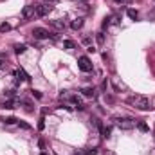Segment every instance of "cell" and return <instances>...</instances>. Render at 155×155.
I'll return each mask as SVG.
<instances>
[{"label":"cell","mask_w":155,"mask_h":155,"mask_svg":"<svg viewBox=\"0 0 155 155\" xmlns=\"http://www.w3.org/2000/svg\"><path fill=\"white\" fill-rule=\"evenodd\" d=\"M128 103H130L134 108H137V110H143V112H146V110H150V108H152V103H150V99H148L146 96H141V94L128 98Z\"/></svg>","instance_id":"6da1fadb"},{"label":"cell","mask_w":155,"mask_h":155,"mask_svg":"<svg viewBox=\"0 0 155 155\" xmlns=\"http://www.w3.org/2000/svg\"><path fill=\"white\" fill-rule=\"evenodd\" d=\"M114 121H116L119 130H132L134 128V121L128 117H114Z\"/></svg>","instance_id":"7a4b0ae2"},{"label":"cell","mask_w":155,"mask_h":155,"mask_svg":"<svg viewBox=\"0 0 155 155\" xmlns=\"http://www.w3.org/2000/svg\"><path fill=\"white\" fill-rule=\"evenodd\" d=\"M51 11H52V5H49V4H40V5H34V14H36V16H40V18L47 16Z\"/></svg>","instance_id":"3957f363"},{"label":"cell","mask_w":155,"mask_h":155,"mask_svg":"<svg viewBox=\"0 0 155 155\" xmlns=\"http://www.w3.org/2000/svg\"><path fill=\"white\" fill-rule=\"evenodd\" d=\"M78 67H79V70H83V72H92V61H90L87 56H79V58H78Z\"/></svg>","instance_id":"277c9868"},{"label":"cell","mask_w":155,"mask_h":155,"mask_svg":"<svg viewBox=\"0 0 155 155\" xmlns=\"http://www.w3.org/2000/svg\"><path fill=\"white\" fill-rule=\"evenodd\" d=\"M33 36H34V40H47L51 36V33L47 29H43V27H34L33 29Z\"/></svg>","instance_id":"5b68a950"},{"label":"cell","mask_w":155,"mask_h":155,"mask_svg":"<svg viewBox=\"0 0 155 155\" xmlns=\"http://www.w3.org/2000/svg\"><path fill=\"white\" fill-rule=\"evenodd\" d=\"M14 76L18 78V81H31V78H29V74L22 69V67H18L16 70H14Z\"/></svg>","instance_id":"8992f818"},{"label":"cell","mask_w":155,"mask_h":155,"mask_svg":"<svg viewBox=\"0 0 155 155\" xmlns=\"http://www.w3.org/2000/svg\"><path fill=\"white\" fill-rule=\"evenodd\" d=\"M31 16H34V5H25L22 9V18L23 20H29Z\"/></svg>","instance_id":"52a82bcc"},{"label":"cell","mask_w":155,"mask_h":155,"mask_svg":"<svg viewBox=\"0 0 155 155\" xmlns=\"http://www.w3.org/2000/svg\"><path fill=\"white\" fill-rule=\"evenodd\" d=\"M49 25H52V27L58 29V31H63V29H65V23H63L61 20H49Z\"/></svg>","instance_id":"ba28073f"},{"label":"cell","mask_w":155,"mask_h":155,"mask_svg":"<svg viewBox=\"0 0 155 155\" xmlns=\"http://www.w3.org/2000/svg\"><path fill=\"white\" fill-rule=\"evenodd\" d=\"M69 99H70V101H72V103L76 105V108H78V110H85V105L81 103V99H79L78 96H70Z\"/></svg>","instance_id":"9c48e42d"},{"label":"cell","mask_w":155,"mask_h":155,"mask_svg":"<svg viewBox=\"0 0 155 155\" xmlns=\"http://www.w3.org/2000/svg\"><path fill=\"white\" fill-rule=\"evenodd\" d=\"M81 94H83L85 98H94V96H96V90H94V87H85V88L81 90Z\"/></svg>","instance_id":"30bf717a"},{"label":"cell","mask_w":155,"mask_h":155,"mask_svg":"<svg viewBox=\"0 0 155 155\" xmlns=\"http://www.w3.org/2000/svg\"><path fill=\"white\" fill-rule=\"evenodd\" d=\"M70 27H72L74 31H78V29H81V27H83V18H76V20H72V23H70Z\"/></svg>","instance_id":"8fae6325"},{"label":"cell","mask_w":155,"mask_h":155,"mask_svg":"<svg viewBox=\"0 0 155 155\" xmlns=\"http://www.w3.org/2000/svg\"><path fill=\"white\" fill-rule=\"evenodd\" d=\"M74 155H98V150L96 148H85V150H81V152H78Z\"/></svg>","instance_id":"7c38bea8"},{"label":"cell","mask_w":155,"mask_h":155,"mask_svg":"<svg viewBox=\"0 0 155 155\" xmlns=\"http://www.w3.org/2000/svg\"><path fill=\"white\" fill-rule=\"evenodd\" d=\"M25 51H27V45H23V43H16L14 45V52L16 54H23Z\"/></svg>","instance_id":"4fadbf2b"},{"label":"cell","mask_w":155,"mask_h":155,"mask_svg":"<svg viewBox=\"0 0 155 155\" xmlns=\"http://www.w3.org/2000/svg\"><path fill=\"white\" fill-rule=\"evenodd\" d=\"M0 107H2V108H7V110H13V108H14V101H13V99H5Z\"/></svg>","instance_id":"5bb4252c"},{"label":"cell","mask_w":155,"mask_h":155,"mask_svg":"<svg viewBox=\"0 0 155 155\" xmlns=\"http://www.w3.org/2000/svg\"><path fill=\"white\" fill-rule=\"evenodd\" d=\"M110 134H112V126H103V128H101V135H103L105 139H108Z\"/></svg>","instance_id":"9a60e30c"},{"label":"cell","mask_w":155,"mask_h":155,"mask_svg":"<svg viewBox=\"0 0 155 155\" xmlns=\"http://www.w3.org/2000/svg\"><path fill=\"white\" fill-rule=\"evenodd\" d=\"M137 128H139L141 132H144V134H146V132H150V128H148V125H146L144 121H137Z\"/></svg>","instance_id":"2e32d148"},{"label":"cell","mask_w":155,"mask_h":155,"mask_svg":"<svg viewBox=\"0 0 155 155\" xmlns=\"http://www.w3.org/2000/svg\"><path fill=\"white\" fill-rule=\"evenodd\" d=\"M126 14H128V18H132V20H137V16H139V13H137L135 9H128Z\"/></svg>","instance_id":"e0dca14e"},{"label":"cell","mask_w":155,"mask_h":155,"mask_svg":"<svg viewBox=\"0 0 155 155\" xmlns=\"http://www.w3.org/2000/svg\"><path fill=\"white\" fill-rule=\"evenodd\" d=\"M63 47L70 51V49H74V47H76V43H74L72 40H63Z\"/></svg>","instance_id":"ac0fdd59"},{"label":"cell","mask_w":155,"mask_h":155,"mask_svg":"<svg viewBox=\"0 0 155 155\" xmlns=\"http://www.w3.org/2000/svg\"><path fill=\"white\" fill-rule=\"evenodd\" d=\"M7 31H11V23H7V22L0 23V33H7Z\"/></svg>","instance_id":"d6986e66"},{"label":"cell","mask_w":155,"mask_h":155,"mask_svg":"<svg viewBox=\"0 0 155 155\" xmlns=\"http://www.w3.org/2000/svg\"><path fill=\"white\" fill-rule=\"evenodd\" d=\"M16 125H18L22 130H31V125H29V123H25V121H18Z\"/></svg>","instance_id":"ffe728a7"},{"label":"cell","mask_w":155,"mask_h":155,"mask_svg":"<svg viewBox=\"0 0 155 155\" xmlns=\"http://www.w3.org/2000/svg\"><path fill=\"white\" fill-rule=\"evenodd\" d=\"M110 20H112V18H105V20H103V23H101L103 31H105V29H108V25H110Z\"/></svg>","instance_id":"44dd1931"},{"label":"cell","mask_w":155,"mask_h":155,"mask_svg":"<svg viewBox=\"0 0 155 155\" xmlns=\"http://www.w3.org/2000/svg\"><path fill=\"white\" fill-rule=\"evenodd\" d=\"M14 123H18L16 117H7V119H5V125H14Z\"/></svg>","instance_id":"7402d4cb"},{"label":"cell","mask_w":155,"mask_h":155,"mask_svg":"<svg viewBox=\"0 0 155 155\" xmlns=\"http://www.w3.org/2000/svg\"><path fill=\"white\" fill-rule=\"evenodd\" d=\"M98 43H105V36H103V33H98Z\"/></svg>","instance_id":"603a6c76"},{"label":"cell","mask_w":155,"mask_h":155,"mask_svg":"<svg viewBox=\"0 0 155 155\" xmlns=\"http://www.w3.org/2000/svg\"><path fill=\"white\" fill-rule=\"evenodd\" d=\"M23 105H25L27 112H33V105H31V101H25V99H23Z\"/></svg>","instance_id":"cb8c5ba5"},{"label":"cell","mask_w":155,"mask_h":155,"mask_svg":"<svg viewBox=\"0 0 155 155\" xmlns=\"http://www.w3.org/2000/svg\"><path fill=\"white\" fill-rule=\"evenodd\" d=\"M38 128H40V130H43V128H45V119H43V117L40 119V123H38Z\"/></svg>","instance_id":"d4e9b609"},{"label":"cell","mask_w":155,"mask_h":155,"mask_svg":"<svg viewBox=\"0 0 155 155\" xmlns=\"http://www.w3.org/2000/svg\"><path fill=\"white\" fill-rule=\"evenodd\" d=\"M33 96H34V98H36V99H42V94H40V92H38V90H33Z\"/></svg>","instance_id":"484cf974"},{"label":"cell","mask_w":155,"mask_h":155,"mask_svg":"<svg viewBox=\"0 0 155 155\" xmlns=\"http://www.w3.org/2000/svg\"><path fill=\"white\" fill-rule=\"evenodd\" d=\"M83 43H85V45H88V47H90V38H83Z\"/></svg>","instance_id":"4316f807"},{"label":"cell","mask_w":155,"mask_h":155,"mask_svg":"<svg viewBox=\"0 0 155 155\" xmlns=\"http://www.w3.org/2000/svg\"><path fill=\"white\" fill-rule=\"evenodd\" d=\"M105 99H107L108 103H114V98H112V96H105Z\"/></svg>","instance_id":"83f0119b"},{"label":"cell","mask_w":155,"mask_h":155,"mask_svg":"<svg viewBox=\"0 0 155 155\" xmlns=\"http://www.w3.org/2000/svg\"><path fill=\"white\" fill-rule=\"evenodd\" d=\"M4 67H5V61H4V60H2V58H0V70H2V69H4Z\"/></svg>","instance_id":"f1b7e54d"},{"label":"cell","mask_w":155,"mask_h":155,"mask_svg":"<svg viewBox=\"0 0 155 155\" xmlns=\"http://www.w3.org/2000/svg\"><path fill=\"white\" fill-rule=\"evenodd\" d=\"M116 2H117V4H128L130 0H116Z\"/></svg>","instance_id":"f546056e"},{"label":"cell","mask_w":155,"mask_h":155,"mask_svg":"<svg viewBox=\"0 0 155 155\" xmlns=\"http://www.w3.org/2000/svg\"><path fill=\"white\" fill-rule=\"evenodd\" d=\"M105 155H116V153H114V152H110V150H107V152H105Z\"/></svg>","instance_id":"4dcf8cb0"},{"label":"cell","mask_w":155,"mask_h":155,"mask_svg":"<svg viewBox=\"0 0 155 155\" xmlns=\"http://www.w3.org/2000/svg\"><path fill=\"white\" fill-rule=\"evenodd\" d=\"M45 2H54V0H45Z\"/></svg>","instance_id":"1f68e13d"},{"label":"cell","mask_w":155,"mask_h":155,"mask_svg":"<svg viewBox=\"0 0 155 155\" xmlns=\"http://www.w3.org/2000/svg\"><path fill=\"white\" fill-rule=\"evenodd\" d=\"M81 2H87V0H81Z\"/></svg>","instance_id":"d6a6232c"}]
</instances>
